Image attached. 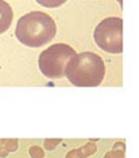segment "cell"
Instances as JSON below:
<instances>
[{"mask_svg": "<svg viewBox=\"0 0 139 158\" xmlns=\"http://www.w3.org/2000/svg\"><path fill=\"white\" fill-rule=\"evenodd\" d=\"M57 33V25L50 15L42 11H33L20 18L15 36L23 45L38 48L50 43Z\"/></svg>", "mask_w": 139, "mask_h": 158, "instance_id": "obj_1", "label": "cell"}, {"mask_svg": "<svg viewBox=\"0 0 139 158\" xmlns=\"http://www.w3.org/2000/svg\"><path fill=\"white\" fill-rule=\"evenodd\" d=\"M105 75V65L100 56L90 51L76 54L67 62L65 77L77 87H95Z\"/></svg>", "mask_w": 139, "mask_h": 158, "instance_id": "obj_2", "label": "cell"}, {"mask_svg": "<svg viewBox=\"0 0 139 158\" xmlns=\"http://www.w3.org/2000/svg\"><path fill=\"white\" fill-rule=\"evenodd\" d=\"M76 52L66 44H54L45 49L38 58L40 72L48 79H60L65 75L66 64Z\"/></svg>", "mask_w": 139, "mask_h": 158, "instance_id": "obj_3", "label": "cell"}, {"mask_svg": "<svg viewBox=\"0 0 139 158\" xmlns=\"http://www.w3.org/2000/svg\"><path fill=\"white\" fill-rule=\"evenodd\" d=\"M93 38L102 50L121 54L123 51V20L117 16L102 20L96 27Z\"/></svg>", "mask_w": 139, "mask_h": 158, "instance_id": "obj_4", "label": "cell"}, {"mask_svg": "<svg viewBox=\"0 0 139 158\" xmlns=\"http://www.w3.org/2000/svg\"><path fill=\"white\" fill-rule=\"evenodd\" d=\"M13 20L12 8L5 0H0V34L7 32Z\"/></svg>", "mask_w": 139, "mask_h": 158, "instance_id": "obj_5", "label": "cell"}, {"mask_svg": "<svg viewBox=\"0 0 139 158\" xmlns=\"http://www.w3.org/2000/svg\"><path fill=\"white\" fill-rule=\"evenodd\" d=\"M35 1L45 8H58L66 2L67 0H35Z\"/></svg>", "mask_w": 139, "mask_h": 158, "instance_id": "obj_6", "label": "cell"}, {"mask_svg": "<svg viewBox=\"0 0 139 158\" xmlns=\"http://www.w3.org/2000/svg\"><path fill=\"white\" fill-rule=\"evenodd\" d=\"M6 148L8 149V152H15L18 148V141L16 139H7L6 141Z\"/></svg>", "mask_w": 139, "mask_h": 158, "instance_id": "obj_7", "label": "cell"}, {"mask_svg": "<svg viewBox=\"0 0 139 158\" xmlns=\"http://www.w3.org/2000/svg\"><path fill=\"white\" fill-rule=\"evenodd\" d=\"M30 153L34 158H40L42 156V149L38 148V147H32V148L30 149Z\"/></svg>", "mask_w": 139, "mask_h": 158, "instance_id": "obj_8", "label": "cell"}, {"mask_svg": "<svg viewBox=\"0 0 139 158\" xmlns=\"http://www.w3.org/2000/svg\"><path fill=\"white\" fill-rule=\"evenodd\" d=\"M8 154H9V152L5 146H0V157H7Z\"/></svg>", "mask_w": 139, "mask_h": 158, "instance_id": "obj_9", "label": "cell"}, {"mask_svg": "<svg viewBox=\"0 0 139 158\" xmlns=\"http://www.w3.org/2000/svg\"><path fill=\"white\" fill-rule=\"evenodd\" d=\"M117 1H118L120 3H122V0H117Z\"/></svg>", "mask_w": 139, "mask_h": 158, "instance_id": "obj_10", "label": "cell"}]
</instances>
